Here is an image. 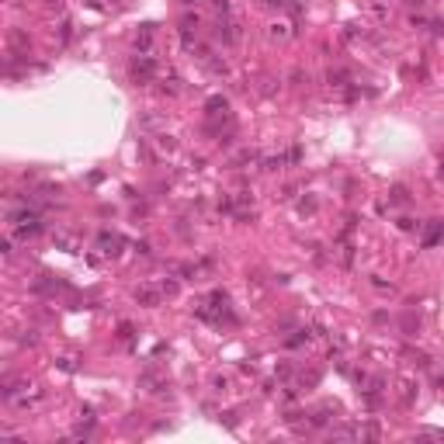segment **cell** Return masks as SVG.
I'll return each instance as SVG.
<instances>
[{"label": "cell", "mask_w": 444, "mask_h": 444, "mask_svg": "<svg viewBox=\"0 0 444 444\" xmlns=\"http://www.w3.org/2000/svg\"><path fill=\"white\" fill-rule=\"evenodd\" d=\"M136 299H139L142 305H156V302H160V292H156V288H139Z\"/></svg>", "instance_id": "1"}, {"label": "cell", "mask_w": 444, "mask_h": 444, "mask_svg": "<svg viewBox=\"0 0 444 444\" xmlns=\"http://www.w3.org/2000/svg\"><path fill=\"white\" fill-rule=\"evenodd\" d=\"M392 201L402 205V201H406V187H392Z\"/></svg>", "instance_id": "2"}, {"label": "cell", "mask_w": 444, "mask_h": 444, "mask_svg": "<svg viewBox=\"0 0 444 444\" xmlns=\"http://www.w3.org/2000/svg\"><path fill=\"white\" fill-rule=\"evenodd\" d=\"M184 4H194V0H184Z\"/></svg>", "instance_id": "3"}]
</instances>
